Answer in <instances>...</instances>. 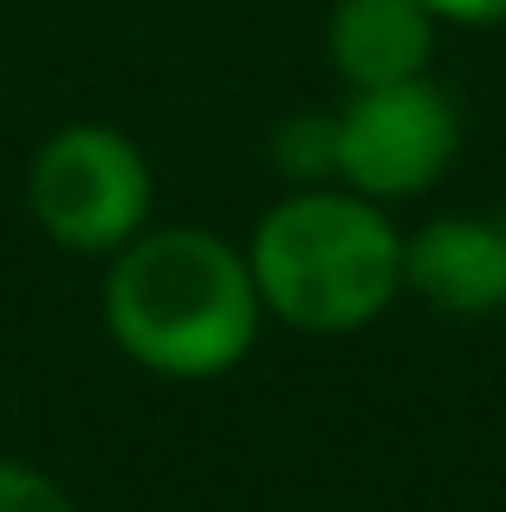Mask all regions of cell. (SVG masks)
<instances>
[{"label": "cell", "mask_w": 506, "mask_h": 512, "mask_svg": "<svg viewBox=\"0 0 506 512\" xmlns=\"http://www.w3.org/2000/svg\"><path fill=\"white\" fill-rule=\"evenodd\" d=\"M253 260L208 227H143L111 253L104 325L117 350L169 383H208L247 363L260 338Z\"/></svg>", "instance_id": "6da1fadb"}, {"label": "cell", "mask_w": 506, "mask_h": 512, "mask_svg": "<svg viewBox=\"0 0 506 512\" xmlns=\"http://www.w3.org/2000/svg\"><path fill=\"white\" fill-rule=\"evenodd\" d=\"M247 260L260 305L312 338L377 325L403 292V234L357 188H292L260 214Z\"/></svg>", "instance_id": "7a4b0ae2"}, {"label": "cell", "mask_w": 506, "mask_h": 512, "mask_svg": "<svg viewBox=\"0 0 506 512\" xmlns=\"http://www.w3.org/2000/svg\"><path fill=\"white\" fill-rule=\"evenodd\" d=\"M150 163L111 124H65L26 163V208L52 247L78 260H111L150 227Z\"/></svg>", "instance_id": "3957f363"}, {"label": "cell", "mask_w": 506, "mask_h": 512, "mask_svg": "<svg viewBox=\"0 0 506 512\" xmlns=\"http://www.w3.org/2000/svg\"><path fill=\"white\" fill-rule=\"evenodd\" d=\"M461 150V111L429 72L351 91L338 111V182L370 201L429 195Z\"/></svg>", "instance_id": "277c9868"}, {"label": "cell", "mask_w": 506, "mask_h": 512, "mask_svg": "<svg viewBox=\"0 0 506 512\" xmlns=\"http://www.w3.org/2000/svg\"><path fill=\"white\" fill-rule=\"evenodd\" d=\"M403 286L429 312L487 318L506 305V214H442L403 240Z\"/></svg>", "instance_id": "5b68a950"}, {"label": "cell", "mask_w": 506, "mask_h": 512, "mask_svg": "<svg viewBox=\"0 0 506 512\" xmlns=\"http://www.w3.org/2000/svg\"><path fill=\"white\" fill-rule=\"evenodd\" d=\"M325 52L351 91L422 78L435 59V7L429 0H338L325 20Z\"/></svg>", "instance_id": "8992f818"}, {"label": "cell", "mask_w": 506, "mask_h": 512, "mask_svg": "<svg viewBox=\"0 0 506 512\" xmlns=\"http://www.w3.org/2000/svg\"><path fill=\"white\" fill-rule=\"evenodd\" d=\"M273 169L286 175L292 188H318L338 182V117L325 111H299L273 130Z\"/></svg>", "instance_id": "52a82bcc"}, {"label": "cell", "mask_w": 506, "mask_h": 512, "mask_svg": "<svg viewBox=\"0 0 506 512\" xmlns=\"http://www.w3.org/2000/svg\"><path fill=\"white\" fill-rule=\"evenodd\" d=\"M0 512H78V500L52 474H39V467L0 454Z\"/></svg>", "instance_id": "ba28073f"}, {"label": "cell", "mask_w": 506, "mask_h": 512, "mask_svg": "<svg viewBox=\"0 0 506 512\" xmlns=\"http://www.w3.org/2000/svg\"><path fill=\"white\" fill-rule=\"evenodd\" d=\"M435 20H455V26H500L506 20V0H429Z\"/></svg>", "instance_id": "9c48e42d"}]
</instances>
